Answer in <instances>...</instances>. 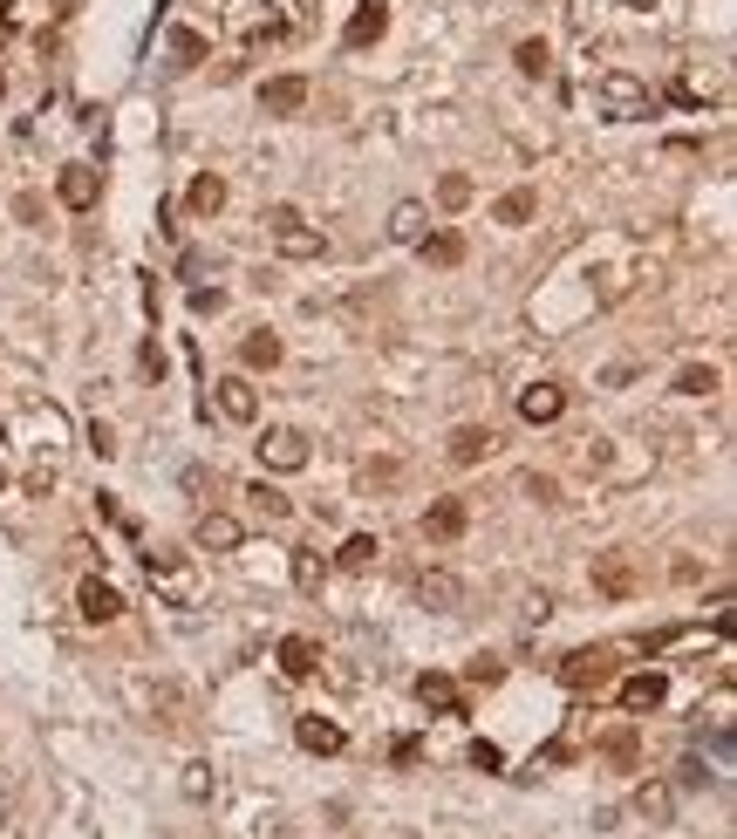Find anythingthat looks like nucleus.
<instances>
[{
    "label": "nucleus",
    "instance_id": "1",
    "mask_svg": "<svg viewBox=\"0 0 737 839\" xmlns=\"http://www.w3.org/2000/svg\"><path fill=\"white\" fill-rule=\"evenodd\" d=\"M594 103L608 116H656V96H649V82H635L628 69H608V76L594 82Z\"/></svg>",
    "mask_w": 737,
    "mask_h": 839
},
{
    "label": "nucleus",
    "instance_id": "2",
    "mask_svg": "<svg viewBox=\"0 0 737 839\" xmlns=\"http://www.w3.org/2000/svg\"><path fill=\"white\" fill-rule=\"evenodd\" d=\"M560 683L574 689V696H587V689H601V683H615V649H574V655H560V669H553Z\"/></svg>",
    "mask_w": 737,
    "mask_h": 839
},
{
    "label": "nucleus",
    "instance_id": "3",
    "mask_svg": "<svg viewBox=\"0 0 737 839\" xmlns=\"http://www.w3.org/2000/svg\"><path fill=\"white\" fill-rule=\"evenodd\" d=\"M253 451H260L267 471H301V464H308V430H294V423H267Z\"/></svg>",
    "mask_w": 737,
    "mask_h": 839
},
{
    "label": "nucleus",
    "instance_id": "4",
    "mask_svg": "<svg viewBox=\"0 0 737 839\" xmlns=\"http://www.w3.org/2000/svg\"><path fill=\"white\" fill-rule=\"evenodd\" d=\"M594 594H608V601H635V594H642L635 560H628V553H601V560H594Z\"/></svg>",
    "mask_w": 737,
    "mask_h": 839
},
{
    "label": "nucleus",
    "instance_id": "5",
    "mask_svg": "<svg viewBox=\"0 0 737 839\" xmlns=\"http://www.w3.org/2000/svg\"><path fill=\"white\" fill-rule=\"evenodd\" d=\"M662 696H669V676H662V669H635V676H621V710H628V717L662 710Z\"/></svg>",
    "mask_w": 737,
    "mask_h": 839
},
{
    "label": "nucleus",
    "instance_id": "6",
    "mask_svg": "<svg viewBox=\"0 0 737 839\" xmlns=\"http://www.w3.org/2000/svg\"><path fill=\"white\" fill-rule=\"evenodd\" d=\"M151 724L164 730V737H198V717H192V696L185 689H157V703H151Z\"/></svg>",
    "mask_w": 737,
    "mask_h": 839
},
{
    "label": "nucleus",
    "instance_id": "7",
    "mask_svg": "<svg viewBox=\"0 0 737 839\" xmlns=\"http://www.w3.org/2000/svg\"><path fill=\"white\" fill-rule=\"evenodd\" d=\"M499 444L505 437L492 430V423H458V430H451V464H485Z\"/></svg>",
    "mask_w": 737,
    "mask_h": 839
},
{
    "label": "nucleus",
    "instance_id": "8",
    "mask_svg": "<svg viewBox=\"0 0 737 839\" xmlns=\"http://www.w3.org/2000/svg\"><path fill=\"white\" fill-rule=\"evenodd\" d=\"M55 198H62L69 212H89V205L103 198V178H96L89 164H62V178H55Z\"/></svg>",
    "mask_w": 737,
    "mask_h": 839
},
{
    "label": "nucleus",
    "instance_id": "9",
    "mask_svg": "<svg viewBox=\"0 0 737 839\" xmlns=\"http://www.w3.org/2000/svg\"><path fill=\"white\" fill-rule=\"evenodd\" d=\"M260 110H267V116H301V110H308V76L260 82Z\"/></svg>",
    "mask_w": 737,
    "mask_h": 839
},
{
    "label": "nucleus",
    "instance_id": "10",
    "mask_svg": "<svg viewBox=\"0 0 737 839\" xmlns=\"http://www.w3.org/2000/svg\"><path fill=\"white\" fill-rule=\"evenodd\" d=\"M519 417H526V423H560V417H567V389H560V382H533V389H519Z\"/></svg>",
    "mask_w": 737,
    "mask_h": 839
},
{
    "label": "nucleus",
    "instance_id": "11",
    "mask_svg": "<svg viewBox=\"0 0 737 839\" xmlns=\"http://www.w3.org/2000/svg\"><path fill=\"white\" fill-rule=\"evenodd\" d=\"M76 608H82V621H96V628H103V621H117V614H123V594L110 587V580H96V573H89V580L76 587Z\"/></svg>",
    "mask_w": 737,
    "mask_h": 839
},
{
    "label": "nucleus",
    "instance_id": "12",
    "mask_svg": "<svg viewBox=\"0 0 737 839\" xmlns=\"http://www.w3.org/2000/svg\"><path fill=\"white\" fill-rule=\"evenodd\" d=\"M192 539H198V546H205V553H233L239 539H246V526H239L233 512H198Z\"/></svg>",
    "mask_w": 737,
    "mask_h": 839
},
{
    "label": "nucleus",
    "instance_id": "13",
    "mask_svg": "<svg viewBox=\"0 0 737 839\" xmlns=\"http://www.w3.org/2000/svg\"><path fill=\"white\" fill-rule=\"evenodd\" d=\"M471 526V512H465V498H437L424 512V539H437V546H451V539Z\"/></svg>",
    "mask_w": 737,
    "mask_h": 839
},
{
    "label": "nucleus",
    "instance_id": "14",
    "mask_svg": "<svg viewBox=\"0 0 737 839\" xmlns=\"http://www.w3.org/2000/svg\"><path fill=\"white\" fill-rule=\"evenodd\" d=\"M219 417H226V423H253V417H260V389H253L246 376H226V382H219Z\"/></svg>",
    "mask_w": 737,
    "mask_h": 839
},
{
    "label": "nucleus",
    "instance_id": "15",
    "mask_svg": "<svg viewBox=\"0 0 737 839\" xmlns=\"http://www.w3.org/2000/svg\"><path fill=\"white\" fill-rule=\"evenodd\" d=\"M383 28H389V7L383 0H362L349 14V28H342V41H349V48H369V41H383Z\"/></svg>",
    "mask_w": 737,
    "mask_h": 839
},
{
    "label": "nucleus",
    "instance_id": "16",
    "mask_svg": "<svg viewBox=\"0 0 737 839\" xmlns=\"http://www.w3.org/2000/svg\"><path fill=\"white\" fill-rule=\"evenodd\" d=\"M273 246H280V260H321V253H328V239L308 232L301 219H294V226H273Z\"/></svg>",
    "mask_w": 737,
    "mask_h": 839
},
{
    "label": "nucleus",
    "instance_id": "17",
    "mask_svg": "<svg viewBox=\"0 0 737 839\" xmlns=\"http://www.w3.org/2000/svg\"><path fill=\"white\" fill-rule=\"evenodd\" d=\"M151 587L157 594H171V601H192V573L178 553H151Z\"/></svg>",
    "mask_w": 737,
    "mask_h": 839
},
{
    "label": "nucleus",
    "instance_id": "18",
    "mask_svg": "<svg viewBox=\"0 0 737 839\" xmlns=\"http://www.w3.org/2000/svg\"><path fill=\"white\" fill-rule=\"evenodd\" d=\"M294 737H301V751H314V758H335L349 737H342V724H328V717H301L294 724Z\"/></svg>",
    "mask_w": 737,
    "mask_h": 839
},
{
    "label": "nucleus",
    "instance_id": "19",
    "mask_svg": "<svg viewBox=\"0 0 737 839\" xmlns=\"http://www.w3.org/2000/svg\"><path fill=\"white\" fill-rule=\"evenodd\" d=\"M594 751L608 764H621V771H635V758H642V737H635V724H615V730H601L594 737Z\"/></svg>",
    "mask_w": 737,
    "mask_h": 839
},
{
    "label": "nucleus",
    "instance_id": "20",
    "mask_svg": "<svg viewBox=\"0 0 737 839\" xmlns=\"http://www.w3.org/2000/svg\"><path fill=\"white\" fill-rule=\"evenodd\" d=\"M280 669H287L294 683H308L314 669H321V642H308V635H287V642H280Z\"/></svg>",
    "mask_w": 737,
    "mask_h": 839
},
{
    "label": "nucleus",
    "instance_id": "21",
    "mask_svg": "<svg viewBox=\"0 0 737 839\" xmlns=\"http://www.w3.org/2000/svg\"><path fill=\"white\" fill-rule=\"evenodd\" d=\"M417 703H424V710H444V717H458V710H465V703H458V683H451V676H437V669L417 676Z\"/></svg>",
    "mask_w": 737,
    "mask_h": 839
},
{
    "label": "nucleus",
    "instance_id": "22",
    "mask_svg": "<svg viewBox=\"0 0 737 839\" xmlns=\"http://www.w3.org/2000/svg\"><path fill=\"white\" fill-rule=\"evenodd\" d=\"M417 601H424V608H458V601H465V587H458V580H451V573H417Z\"/></svg>",
    "mask_w": 737,
    "mask_h": 839
},
{
    "label": "nucleus",
    "instance_id": "23",
    "mask_svg": "<svg viewBox=\"0 0 737 839\" xmlns=\"http://www.w3.org/2000/svg\"><path fill=\"white\" fill-rule=\"evenodd\" d=\"M533 212H540V191H533V185L505 191L499 205H492V219H499V226H526V219H533Z\"/></svg>",
    "mask_w": 737,
    "mask_h": 839
},
{
    "label": "nucleus",
    "instance_id": "24",
    "mask_svg": "<svg viewBox=\"0 0 737 839\" xmlns=\"http://www.w3.org/2000/svg\"><path fill=\"white\" fill-rule=\"evenodd\" d=\"M376 553H383L376 533H349V539H342V553H335V567H342V573H369V567H376Z\"/></svg>",
    "mask_w": 737,
    "mask_h": 839
},
{
    "label": "nucleus",
    "instance_id": "25",
    "mask_svg": "<svg viewBox=\"0 0 737 839\" xmlns=\"http://www.w3.org/2000/svg\"><path fill=\"white\" fill-rule=\"evenodd\" d=\"M280 355H287V348H280V335H267V328H253V335L239 342V362H246V369H273Z\"/></svg>",
    "mask_w": 737,
    "mask_h": 839
},
{
    "label": "nucleus",
    "instance_id": "26",
    "mask_svg": "<svg viewBox=\"0 0 737 839\" xmlns=\"http://www.w3.org/2000/svg\"><path fill=\"white\" fill-rule=\"evenodd\" d=\"M185 205H192L198 219H212V212L226 205V178H212V171H198V178H192V198H185Z\"/></svg>",
    "mask_w": 737,
    "mask_h": 839
},
{
    "label": "nucleus",
    "instance_id": "27",
    "mask_svg": "<svg viewBox=\"0 0 737 839\" xmlns=\"http://www.w3.org/2000/svg\"><path fill=\"white\" fill-rule=\"evenodd\" d=\"M389 239H403V246L424 239V205H417V198H403V205L389 212Z\"/></svg>",
    "mask_w": 737,
    "mask_h": 839
},
{
    "label": "nucleus",
    "instance_id": "28",
    "mask_svg": "<svg viewBox=\"0 0 737 839\" xmlns=\"http://www.w3.org/2000/svg\"><path fill=\"white\" fill-rule=\"evenodd\" d=\"M417 246H424L430 267H458V260H465V239H458V232H437V239H417Z\"/></svg>",
    "mask_w": 737,
    "mask_h": 839
},
{
    "label": "nucleus",
    "instance_id": "29",
    "mask_svg": "<svg viewBox=\"0 0 737 839\" xmlns=\"http://www.w3.org/2000/svg\"><path fill=\"white\" fill-rule=\"evenodd\" d=\"M171 62H178V69H198V62H205V35H198V28H171Z\"/></svg>",
    "mask_w": 737,
    "mask_h": 839
},
{
    "label": "nucleus",
    "instance_id": "30",
    "mask_svg": "<svg viewBox=\"0 0 737 839\" xmlns=\"http://www.w3.org/2000/svg\"><path fill=\"white\" fill-rule=\"evenodd\" d=\"M246 498H253V512H260V519H287V512H294V498L280 492V485H267V478H260Z\"/></svg>",
    "mask_w": 737,
    "mask_h": 839
},
{
    "label": "nucleus",
    "instance_id": "31",
    "mask_svg": "<svg viewBox=\"0 0 737 839\" xmlns=\"http://www.w3.org/2000/svg\"><path fill=\"white\" fill-rule=\"evenodd\" d=\"M676 389H683V396H717V389H724V376H717V369H703V362H690V369L676 376Z\"/></svg>",
    "mask_w": 737,
    "mask_h": 839
},
{
    "label": "nucleus",
    "instance_id": "32",
    "mask_svg": "<svg viewBox=\"0 0 737 839\" xmlns=\"http://www.w3.org/2000/svg\"><path fill=\"white\" fill-rule=\"evenodd\" d=\"M512 62H519V76H553V48H546V41H519Z\"/></svg>",
    "mask_w": 737,
    "mask_h": 839
},
{
    "label": "nucleus",
    "instance_id": "33",
    "mask_svg": "<svg viewBox=\"0 0 737 839\" xmlns=\"http://www.w3.org/2000/svg\"><path fill=\"white\" fill-rule=\"evenodd\" d=\"M635 812H649V819H669V812H676V792H669V785H642V792H635Z\"/></svg>",
    "mask_w": 737,
    "mask_h": 839
},
{
    "label": "nucleus",
    "instance_id": "34",
    "mask_svg": "<svg viewBox=\"0 0 737 839\" xmlns=\"http://www.w3.org/2000/svg\"><path fill=\"white\" fill-rule=\"evenodd\" d=\"M437 205H444V212H465V205H471V178H465V171H451V178L437 185Z\"/></svg>",
    "mask_w": 737,
    "mask_h": 839
},
{
    "label": "nucleus",
    "instance_id": "35",
    "mask_svg": "<svg viewBox=\"0 0 737 839\" xmlns=\"http://www.w3.org/2000/svg\"><path fill=\"white\" fill-rule=\"evenodd\" d=\"M321 573H328V560H321V553H294V587H301V594H314V587H321Z\"/></svg>",
    "mask_w": 737,
    "mask_h": 839
},
{
    "label": "nucleus",
    "instance_id": "36",
    "mask_svg": "<svg viewBox=\"0 0 737 839\" xmlns=\"http://www.w3.org/2000/svg\"><path fill=\"white\" fill-rule=\"evenodd\" d=\"M465 676H471V683H478V689H492V683H499V676H505V662H499V655H478V662H471Z\"/></svg>",
    "mask_w": 737,
    "mask_h": 839
},
{
    "label": "nucleus",
    "instance_id": "37",
    "mask_svg": "<svg viewBox=\"0 0 737 839\" xmlns=\"http://www.w3.org/2000/svg\"><path fill=\"white\" fill-rule=\"evenodd\" d=\"M89 451H96V458H117V430H110L103 417L89 423Z\"/></svg>",
    "mask_w": 737,
    "mask_h": 839
},
{
    "label": "nucleus",
    "instance_id": "38",
    "mask_svg": "<svg viewBox=\"0 0 737 839\" xmlns=\"http://www.w3.org/2000/svg\"><path fill=\"white\" fill-rule=\"evenodd\" d=\"M526 498H540V505H560V485H553L546 471H526Z\"/></svg>",
    "mask_w": 737,
    "mask_h": 839
},
{
    "label": "nucleus",
    "instance_id": "39",
    "mask_svg": "<svg viewBox=\"0 0 737 839\" xmlns=\"http://www.w3.org/2000/svg\"><path fill=\"white\" fill-rule=\"evenodd\" d=\"M185 799H212V771L205 764H185Z\"/></svg>",
    "mask_w": 737,
    "mask_h": 839
},
{
    "label": "nucleus",
    "instance_id": "40",
    "mask_svg": "<svg viewBox=\"0 0 737 839\" xmlns=\"http://www.w3.org/2000/svg\"><path fill=\"white\" fill-rule=\"evenodd\" d=\"M471 764H478V771H499V764H505V751L492 744V737H478V744H471Z\"/></svg>",
    "mask_w": 737,
    "mask_h": 839
},
{
    "label": "nucleus",
    "instance_id": "41",
    "mask_svg": "<svg viewBox=\"0 0 737 839\" xmlns=\"http://www.w3.org/2000/svg\"><path fill=\"white\" fill-rule=\"evenodd\" d=\"M192 307H198V314H219V307H226V294H219V287H198Z\"/></svg>",
    "mask_w": 737,
    "mask_h": 839
},
{
    "label": "nucleus",
    "instance_id": "42",
    "mask_svg": "<svg viewBox=\"0 0 737 839\" xmlns=\"http://www.w3.org/2000/svg\"><path fill=\"white\" fill-rule=\"evenodd\" d=\"M14 219H28V226L41 219V198H35V191H21V198H14Z\"/></svg>",
    "mask_w": 737,
    "mask_h": 839
},
{
    "label": "nucleus",
    "instance_id": "43",
    "mask_svg": "<svg viewBox=\"0 0 737 839\" xmlns=\"http://www.w3.org/2000/svg\"><path fill=\"white\" fill-rule=\"evenodd\" d=\"M14 41V14H7V0H0V48Z\"/></svg>",
    "mask_w": 737,
    "mask_h": 839
},
{
    "label": "nucleus",
    "instance_id": "44",
    "mask_svg": "<svg viewBox=\"0 0 737 839\" xmlns=\"http://www.w3.org/2000/svg\"><path fill=\"white\" fill-rule=\"evenodd\" d=\"M621 7H642V14H649V7H656V0H621Z\"/></svg>",
    "mask_w": 737,
    "mask_h": 839
},
{
    "label": "nucleus",
    "instance_id": "45",
    "mask_svg": "<svg viewBox=\"0 0 737 839\" xmlns=\"http://www.w3.org/2000/svg\"><path fill=\"white\" fill-rule=\"evenodd\" d=\"M0 492H7V471H0Z\"/></svg>",
    "mask_w": 737,
    "mask_h": 839
},
{
    "label": "nucleus",
    "instance_id": "46",
    "mask_svg": "<svg viewBox=\"0 0 737 839\" xmlns=\"http://www.w3.org/2000/svg\"><path fill=\"white\" fill-rule=\"evenodd\" d=\"M0 96H7V76H0Z\"/></svg>",
    "mask_w": 737,
    "mask_h": 839
},
{
    "label": "nucleus",
    "instance_id": "47",
    "mask_svg": "<svg viewBox=\"0 0 737 839\" xmlns=\"http://www.w3.org/2000/svg\"><path fill=\"white\" fill-rule=\"evenodd\" d=\"M0 819H7V805H0Z\"/></svg>",
    "mask_w": 737,
    "mask_h": 839
}]
</instances>
